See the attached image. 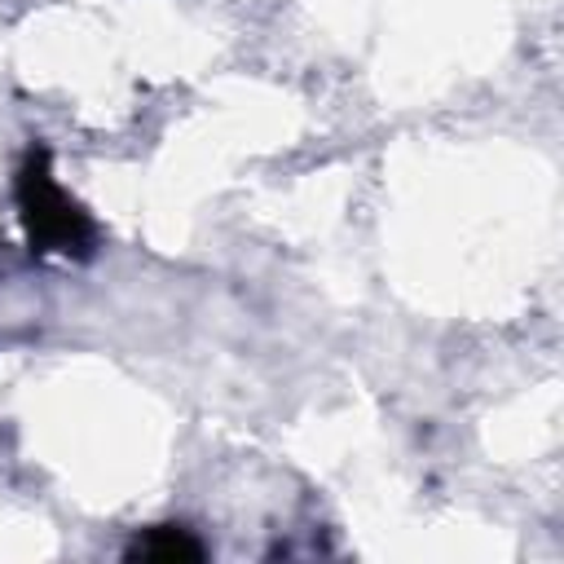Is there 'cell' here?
<instances>
[{"mask_svg": "<svg viewBox=\"0 0 564 564\" xmlns=\"http://www.w3.org/2000/svg\"><path fill=\"white\" fill-rule=\"evenodd\" d=\"M13 198H18V220H22L26 247L35 256H66V260H88L93 256V238H97L93 220L53 181V163H48L44 145H31L26 159L18 163Z\"/></svg>", "mask_w": 564, "mask_h": 564, "instance_id": "6da1fadb", "label": "cell"}, {"mask_svg": "<svg viewBox=\"0 0 564 564\" xmlns=\"http://www.w3.org/2000/svg\"><path fill=\"white\" fill-rule=\"evenodd\" d=\"M207 546L185 529V524H154L137 533L128 546V560H159V564H181V560H203Z\"/></svg>", "mask_w": 564, "mask_h": 564, "instance_id": "7a4b0ae2", "label": "cell"}]
</instances>
